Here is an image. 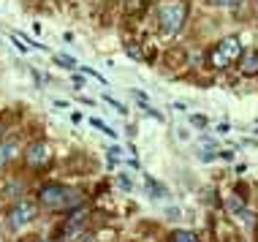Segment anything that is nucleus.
Listing matches in <instances>:
<instances>
[{"mask_svg": "<svg viewBox=\"0 0 258 242\" xmlns=\"http://www.w3.org/2000/svg\"><path fill=\"white\" fill-rule=\"evenodd\" d=\"M147 188H150V196H155V199H163L166 196V188H163V185H158L152 177H147Z\"/></svg>", "mask_w": 258, "mask_h": 242, "instance_id": "obj_9", "label": "nucleus"}, {"mask_svg": "<svg viewBox=\"0 0 258 242\" xmlns=\"http://www.w3.org/2000/svg\"><path fill=\"white\" fill-rule=\"evenodd\" d=\"M120 185H122L125 191H131V179H128V177H120Z\"/></svg>", "mask_w": 258, "mask_h": 242, "instance_id": "obj_17", "label": "nucleus"}, {"mask_svg": "<svg viewBox=\"0 0 258 242\" xmlns=\"http://www.w3.org/2000/svg\"><path fill=\"white\" fill-rule=\"evenodd\" d=\"M0 136H3V126H0Z\"/></svg>", "mask_w": 258, "mask_h": 242, "instance_id": "obj_18", "label": "nucleus"}, {"mask_svg": "<svg viewBox=\"0 0 258 242\" xmlns=\"http://www.w3.org/2000/svg\"><path fill=\"white\" fill-rule=\"evenodd\" d=\"M242 74L245 77H258V49H247L242 52Z\"/></svg>", "mask_w": 258, "mask_h": 242, "instance_id": "obj_6", "label": "nucleus"}, {"mask_svg": "<svg viewBox=\"0 0 258 242\" xmlns=\"http://www.w3.org/2000/svg\"><path fill=\"white\" fill-rule=\"evenodd\" d=\"M82 202V196L66 185H44L41 188V204L49 210H71Z\"/></svg>", "mask_w": 258, "mask_h": 242, "instance_id": "obj_2", "label": "nucleus"}, {"mask_svg": "<svg viewBox=\"0 0 258 242\" xmlns=\"http://www.w3.org/2000/svg\"><path fill=\"white\" fill-rule=\"evenodd\" d=\"M25 158H27V163H30V166H44V163H49L52 150H49V144H46V142H36V144H30V150L25 153Z\"/></svg>", "mask_w": 258, "mask_h": 242, "instance_id": "obj_5", "label": "nucleus"}, {"mask_svg": "<svg viewBox=\"0 0 258 242\" xmlns=\"http://www.w3.org/2000/svg\"><path fill=\"white\" fill-rule=\"evenodd\" d=\"M190 123H193V126H199V128H204V126H207V117H201V114H193V117H190Z\"/></svg>", "mask_w": 258, "mask_h": 242, "instance_id": "obj_14", "label": "nucleus"}, {"mask_svg": "<svg viewBox=\"0 0 258 242\" xmlns=\"http://www.w3.org/2000/svg\"><path fill=\"white\" fill-rule=\"evenodd\" d=\"M187 19V3L185 0H163L158 6V25L166 36H174V33L182 30Z\"/></svg>", "mask_w": 258, "mask_h": 242, "instance_id": "obj_1", "label": "nucleus"}, {"mask_svg": "<svg viewBox=\"0 0 258 242\" xmlns=\"http://www.w3.org/2000/svg\"><path fill=\"white\" fill-rule=\"evenodd\" d=\"M11 41H14V46H17V49H19V52H25V49H27V46L22 44V41H17V36H14Z\"/></svg>", "mask_w": 258, "mask_h": 242, "instance_id": "obj_16", "label": "nucleus"}, {"mask_svg": "<svg viewBox=\"0 0 258 242\" xmlns=\"http://www.w3.org/2000/svg\"><path fill=\"white\" fill-rule=\"evenodd\" d=\"M57 63H60L62 68H76V60L68 57V54H57Z\"/></svg>", "mask_w": 258, "mask_h": 242, "instance_id": "obj_12", "label": "nucleus"}, {"mask_svg": "<svg viewBox=\"0 0 258 242\" xmlns=\"http://www.w3.org/2000/svg\"><path fill=\"white\" fill-rule=\"evenodd\" d=\"M242 57V41L236 36H228L223 38L218 46H215L212 52H209V63H212V68H218V71H223V68L234 66L236 60Z\"/></svg>", "mask_w": 258, "mask_h": 242, "instance_id": "obj_3", "label": "nucleus"}, {"mask_svg": "<svg viewBox=\"0 0 258 242\" xmlns=\"http://www.w3.org/2000/svg\"><path fill=\"white\" fill-rule=\"evenodd\" d=\"M171 239L174 242H196V231H187V229H174L171 231Z\"/></svg>", "mask_w": 258, "mask_h": 242, "instance_id": "obj_8", "label": "nucleus"}, {"mask_svg": "<svg viewBox=\"0 0 258 242\" xmlns=\"http://www.w3.org/2000/svg\"><path fill=\"white\" fill-rule=\"evenodd\" d=\"M103 98H106V103H109V106H114V109H117V112H120V114H125V112H128V109H125V106H122V103H120V101H114V98H109V93H106V95H103Z\"/></svg>", "mask_w": 258, "mask_h": 242, "instance_id": "obj_13", "label": "nucleus"}, {"mask_svg": "<svg viewBox=\"0 0 258 242\" xmlns=\"http://www.w3.org/2000/svg\"><path fill=\"white\" fill-rule=\"evenodd\" d=\"M209 3H215V6H239L242 0H209Z\"/></svg>", "mask_w": 258, "mask_h": 242, "instance_id": "obj_15", "label": "nucleus"}, {"mask_svg": "<svg viewBox=\"0 0 258 242\" xmlns=\"http://www.w3.org/2000/svg\"><path fill=\"white\" fill-rule=\"evenodd\" d=\"M17 155H19V142H17V139L0 142V166H6L9 161H14Z\"/></svg>", "mask_w": 258, "mask_h": 242, "instance_id": "obj_7", "label": "nucleus"}, {"mask_svg": "<svg viewBox=\"0 0 258 242\" xmlns=\"http://www.w3.org/2000/svg\"><path fill=\"white\" fill-rule=\"evenodd\" d=\"M144 6H147V0H128V11L131 14H142Z\"/></svg>", "mask_w": 258, "mask_h": 242, "instance_id": "obj_11", "label": "nucleus"}, {"mask_svg": "<svg viewBox=\"0 0 258 242\" xmlns=\"http://www.w3.org/2000/svg\"><path fill=\"white\" fill-rule=\"evenodd\" d=\"M38 215V207L30 202V199H22V202H17L11 207V212H9V226L14 231H19V229H25V226H30L33 220H36Z\"/></svg>", "mask_w": 258, "mask_h": 242, "instance_id": "obj_4", "label": "nucleus"}, {"mask_svg": "<svg viewBox=\"0 0 258 242\" xmlns=\"http://www.w3.org/2000/svg\"><path fill=\"white\" fill-rule=\"evenodd\" d=\"M90 126H95V128H98V131H103V134H109L111 139H114V136H117L114 131H111V128L106 126V123H101V120H98V117H93V120H90Z\"/></svg>", "mask_w": 258, "mask_h": 242, "instance_id": "obj_10", "label": "nucleus"}]
</instances>
